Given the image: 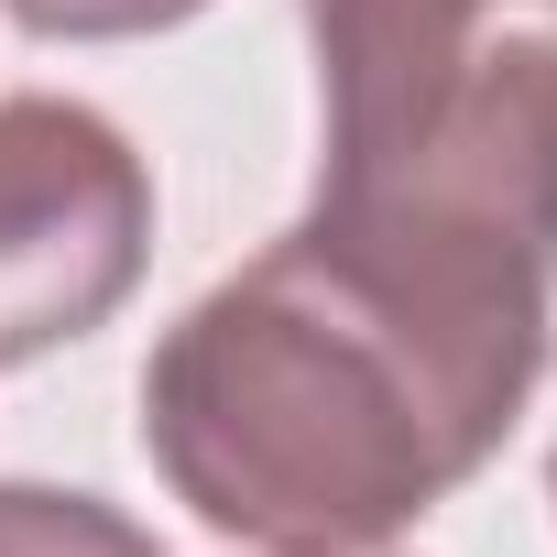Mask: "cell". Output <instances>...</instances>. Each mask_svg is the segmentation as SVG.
<instances>
[{
  "label": "cell",
  "mask_w": 557,
  "mask_h": 557,
  "mask_svg": "<svg viewBox=\"0 0 557 557\" xmlns=\"http://www.w3.org/2000/svg\"><path fill=\"white\" fill-rule=\"evenodd\" d=\"M296 12L318 45V121H329L318 175H361L448 99L492 0H296Z\"/></svg>",
  "instance_id": "cell-3"
},
{
  "label": "cell",
  "mask_w": 557,
  "mask_h": 557,
  "mask_svg": "<svg viewBox=\"0 0 557 557\" xmlns=\"http://www.w3.org/2000/svg\"><path fill=\"white\" fill-rule=\"evenodd\" d=\"M23 34H45V45H132V34H175V23H197L208 0H0Z\"/></svg>",
  "instance_id": "cell-5"
},
{
  "label": "cell",
  "mask_w": 557,
  "mask_h": 557,
  "mask_svg": "<svg viewBox=\"0 0 557 557\" xmlns=\"http://www.w3.org/2000/svg\"><path fill=\"white\" fill-rule=\"evenodd\" d=\"M0 557H164L132 513L55 481H0Z\"/></svg>",
  "instance_id": "cell-4"
},
{
  "label": "cell",
  "mask_w": 557,
  "mask_h": 557,
  "mask_svg": "<svg viewBox=\"0 0 557 557\" xmlns=\"http://www.w3.org/2000/svg\"><path fill=\"white\" fill-rule=\"evenodd\" d=\"M546 329H492L296 219L143 361L164 492L273 557H361L437 513L524 416Z\"/></svg>",
  "instance_id": "cell-1"
},
{
  "label": "cell",
  "mask_w": 557,
  "mask_h": 557,
  "mask_svg": "<svg viewBox=\"0 0 557 557\" xmlns=\"http://www.w3.org/2000/svg\"><path fill=\"white\" fill-rule=\"evenodd\" d=\"M546 492H557V459H546Z\"/></svg>",
  "instance_id": "cell-6"
},
{
  "label": "cell",
  "mask_w": 557,
  "mask_h": 557,
  "mask_svg": "<svg viewBox=\"0 0 557 557\" xmlns=\"http://www.w3.org/2000/svg\"><path fill=\"white\" fill-rule=\"evenodd\" d=\"M153 251V175L88 99H0V372L121 318Z\"/></svg>",
  "instance_id": "cell-2"
},
{
  "label": "cell",
  "mask_w": 557,
  "mask_h": 557,
  "mask_svg": "<svg viewBox=\"0 0 557 557\" xmlns=\"http://www.w3.org/2000/svg\"><path fill=\"white\" fill-rule=\"evenodd\" d=\"M361 557H372V546H361Z\"/></svg>",
  "instance_id": "cell-7"
}]
</instances>
